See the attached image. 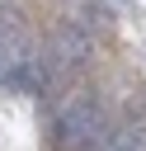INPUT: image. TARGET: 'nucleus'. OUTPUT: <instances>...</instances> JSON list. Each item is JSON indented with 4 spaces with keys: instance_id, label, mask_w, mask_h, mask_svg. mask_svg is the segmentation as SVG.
I'll return each mask as SVG.
<instances>
[{
    "instance_id": "nucleus-2",
    "label": "nucleus",
    "mask_w": 146,
    "mask_h": 151,
    "mask_svg": "<svg viewBox=\"0 0 146 151\" xmlns=\"http://www.w3.org/2000/svg\"><path fill=\"white\" fill-rule=\"evenodd\" d=\"M85 52H89V42H85V33H80V28H71V24H66V28H57V33H52V42H47V52H42V71H47V80H57L61 71H71Z\"/></svg>"
},
{
    "instance_id": "nucleus-4",
    "label": "nucleus",
    "mask_w": 146,
    "mask_h": 151,
    "mask_svg": "<svg viewBox=\"0 0 146 151\" xmlns=\"http://www.w3.org/2000/svg\"><path fill=\"white\" fill-rule=\"evenodd\" d=\"M99 151H146V127H113Z\"/></svg>"
},
{
    "instance_id": "nucleus-1",
    "label": "nucleus",
    "mask_w": 146,
    "mask_h": 151,
    "mask_svg": "<svg viewBox=\"0 0 146 151\" xmlns=\"http://www.w3.org/2000/svg\"><path fill=\"white\" fill-rule=\"evenodd\" d=\"M108 118L94 99H71L61 113H57V127H52V142L57 151H99L104 137H108Z\"/></svg>"
},
{
    "instance_id": "nucleus-3",
    "label": "nucleus",
    "mask_w": 146,
    "mask_h": 151,
    "mask_svg": "<svg viewBox=\"0 0 146 151\" xmlns=\"http://www.w3.org/2000/svg\"><path fill=\"white\" fill-rule=\"evenodd\" d=\"M0 61L9 71L19 61H28V33H24V24H19L14 9H0Z\"/></svg>"
}]
</instances>
